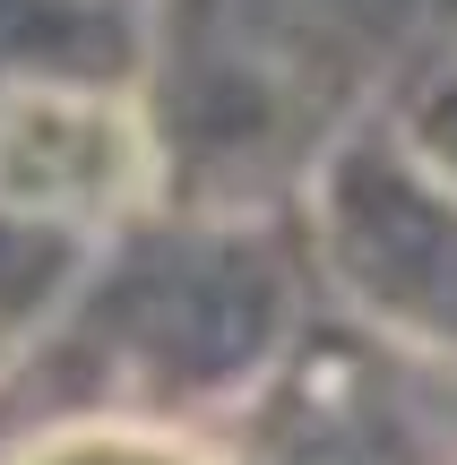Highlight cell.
<instances>
[{
	"instance_id": "obj_4",
	"label": "cell",
	"mask_w": 457,
	"mask_h": 465,
	"mask_svg": "<svg viewBox=\"0 0 457 465\" xmlns=\"http://www.w3.org/2000/svg\"><path fill=\"white\" fill-rule=\"evenodd\" d=\"M147 17L113 0H0V86H138Z\"/></svg>"
},
{
	"instance_id": "obj_2",
	"label": "cell",
	"mask_w": 457,
	"mask_h": 465,
	"mask_svg": "<svg viewBox=\"0 0 457 465\" xmlns=\"http://www.w3.org/2000/svg\"><path fill=\"white\" fill-rule=\"evenodd\" d=\"M311 267L363 336L457 371V190H441L389 121H363L303 182Z\"/></svg>"
},
{
	"instance_id": "obj_5",
	"label": "cell",
	"mask_w": 457,
	"mask_h": 465,
	"mask_svg": "<svg viewBox=\"0 0 457 465\" xmlns=\"http://www.w3.org/2000/svg\"><path fill=\"white\" fill-rule=\"evenodd\" d=\"M0 465H224V431L147 414H44L0 440Z\"/></svg>"
},
{
	"instance_id": "obj_3",
	"label": "cell",
	"mask_w": 457,
	"mask_h": 465,
	"mask_svg": "<svg viewBox=\"0 0 457 465\" xmlns=\"http://www.w3.org/2000/svg\"><path fill=\"white\" fill-rule=\"evenodd\" d=\"M155 207L164 155L138 86H0V224L104 250Z\"/></svg>"
},
{
	"instance_id": "obj_1",
	"label": "cell",
	"mask_w": 457,
	"mask_h": 465,
	"mask_svg": "<svg viewBox=\"0 0 457 465\" xmlns=\"http://www.w3.org/2000/svg\"><path fill=\"white\" fill-rule=\"evenodd\" d=\"M423 0H155L147 104L164 207L268 216L406 78Z\"/></svg>"
},
{
	"instance_id": "obj_8",
	"label": "cell",
	"mask_w": 457,
	"mask_h": 465,
	"mask_svg": "<svg viewBox=\"0 0 457 465\" xmlns=\"http://www.w3.org/2000/svg\"><path fill=\"white\" fill-rule=\"evenodd\" d=\"M113 9H138V17H147V9H155V0H113Z\"/></svg>"
},
{
	"instance_id": "obj_7",
	"label": "cell",
	"mask_w": 457,
	"mask_h": 465,
	"mask_svg": "<svg viewBox=\"0 0 457 465\" xmlns=\"http://www.w3.org/2000/svg\"><path fill=\"white\" fill-rule=\"evenodd\" d=\"M78 267H86V250L0 224V328H9V336H35L52 311H61V293L78 284Z\"/></svg>"
},
{
	"instance_id": "obj_6",
	"label": "cell",
	"mask_w": 457,
	"mask_h": 465,
	"mask_svg": "<svg viewBox=\"0 0 457 465\" xmlns=\"http://www.w3.org/2000/svg\"><path fill=\"white\" fill-rule=\"evenodd\" d=\"M380 121L397 130V147H406L441 190H457V44L432 52V61H414L406 78L389 86Z\"/></svg>"
}]
</instances>
